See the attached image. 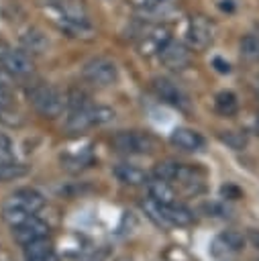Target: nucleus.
I'll use <instances>...</instances> for the list:
<instances>
[{"label": "nucleus", "mask_w": 259, "mask_h": 261, "mask_svg": "<svg viewBox=\"0 0 259 261\" xmlns=\"http://www.w3.org/2000/svg\"><path fill=\"white\" fill-rule=\"evenodd\" d=\"M53 22L71 37H84L92 33L90 16L77 0H59L51 6Z\"/></svg>", "instance_id": "f257e3e1"}, {"label": "nucleus", "mask_w": 259, "mask_h": 261, "mask_svg": "<svg viewBox=\"0 0 259 261\" xmlns=\"http://www.w3.org/2000/svg\"><path fill=\"white\" fill-rule=\"evenodd\" d=\"M29 96V102L31 106L41 114V116H47V118H55L63 112V106H65V96L53 88V86H47V84H37L33 88H29L27 92Z\"/></svg>", "instance_id": "f03ea898"}, {"label": "nucleus", "mask_w": 259, "mask_h": 261, "mask_svg": "<svg viewBox=\"0 0 259 261\" xmlns=\"http://www.w3.org/2000/svg\"><path fill=\"white\" fill-rule=\"evenodd\" d=\"M114 118V110L106 108V106H80V108H71L67 120H65V128L69 133H84L92 126H100L106 124Z\"/></svg>", "instance_id": "7ed1b4c3"}, {"label": "nucleus", "mask_w": 259, "mask_h": 261, "mask_svg": "<svg viewBox=\"0 0 259 261\" xmlns=\"http://www.w3.org/2000/svg\"><path fill=\"white\" fill-rule=\"evenodd\" d=\"M143 208L149 212L151 218H155L159 224H165V226H188L192 224L194 220V214L182 206V204H159L155 200H147L143 204Z\"/></svg>", "instance_id": "20e7f679"}, {"label": "nucleus", "mask_w": 259, "mask_h": 261, "mask_svg": "<svg viewBox=\"0 0 259 261\" xmlns=\"http://www.w3.org/2000/svg\"><path fill=\"white\" fill-rule=\"evenodd\" d=\"M112 145L120 153L131 155H147L157 149V139L145 130H120L112 137Z\"/></svg>", "instance_id": "39448f33"}, {"label": "nucleus", "mask_w": 259, "mask_h": 261, "mask_svg": "<svg viewBox=\"0 0 259 261\" xmlns=\"http://www.w3.org/2000/svg\"><path fill=\"white\" fill-rule=\"evenodd\" d=\"M82 75L98 88H110L118 82V67L108 57H92L84 63Z\"/></svg>", "instance_id": "423d86ee"}, {"label": "nucleus", "mask_w": 259, "mask_h": 261, "mask_svg": "<svg viewBox=\"0 0 259 261\" xmlns=\"http://www.w3.org/2000/svg\"><path fill=\"white\" fill-rule=\"evenodd\" d=\"M214 22L204 16V14H194L188 20V29H186V43L190 49L194 51H204L212 45L214 41Z\"/></svg>", "instance_id": "0eeeda50"}, {"label": "nucleus", "mask_w": 259, "mask_h": 261, "mask_svg": "<svg viewBox=\"0 0 259 261\" xmlns=\"http://www.w3.org/2000/svg\"><path fill=\"white\" fill-rule=\"evenodd\" d=\"M0 67L16 77H24L29 73H33V61L29 57L27 51L14 49L12 45L0 41Z\"/></svg>", "instance_id": "6e6552de"}, {"label": "nucleus", "mask_w": 259, "mask_h": 261, "mask_svg": "<svg viewBox=\"0 0 259 261\" xmlns=\"http://www.w3.org/2000/svg\"><path fill=\"white\" fill-rule=\"evenodd\" d=\"M153 90L157 94L159 100L171 104L173 108H179V110H188L190 106V98L188 94L169 77H155L153 80Z\"/></svg>", "instance_id": "1a4fd4ad"}, {"label": "nucleus", "mask_w": 259, "mask_h": 261, "mask_svg": "<svg viewBox=\"0 0 259 261\" xmlns=\"http://www.w3.org/2000/svg\"><path fill=\"white\" fill-rule=\"evenodd\" d=\"M2 206H12V208H20V210H27L31 214H37L43 206H45V198L43 194H39L37 190L33 188H20L16 192H12Z\"/></svg>", "instance_id": "9d476101"}, {"label": "nucleus", "mask_w": 259, "mask_h": 261, "mask_svg": "<svg viewBox=\"0 0 259 261\" xmlns=\"http://www.w3.org/2000/svg\"><path fill=\"white\" fill-rule=\"evenodd\" d=\"M49 232V224L43 222L41 218H37L35 214L31 218H27L24 222H20L18 226H12V239L18 243V245H27L31 241H37L41 237H47Z\"/></svg>", "instance_id": "9b49d317"}, {"label": "nucleus", "mask_w": 259, "mask_h": 261, "mask_svg": "<svg viewBox=\"0 0 259 261\" xmlns=\"http://www.w3.org/2000/svg\"><path fill=\"white\" fill-rule=\"evenodd\" d=\"M159 59L169 69H184L190 63V51H188V47L184 43L169 39L163 45V49L159 51Z\"/></svg>", "instance_id": "f8f14e48"}, {"label": "nucleus", "mask_w": 259, "mask_h": 261, "mask_svg": "<svg viewBox=\"0 0 259 261\" xmlns=\"http://www.w3.org/2000/svg\"><path fill=\"white\" fill-rule=\"evenodd\" d=\"M169 39H171V37H169V31H167L165 27H161V24L151 27L149 31L143 33V37H141V41H139V51H141L143 55H153V53L159 55V51L163 49V45H165Z\"/></svg>", "instance_id": "ddd939ff"}, {"label": "nucleus", "mask_w": 259, "mask_h": 261, "mask_svg": "<svg viewBox=\"0 0 259 261\" xmlns=\"http://www.w3.org/2000/svg\"><path fill=\"white\" fill-rule=\"evenodd\" d=\"M245 243H247V239L241 232H237V230H224V232H220L214 239V243H212V255L220 257V255L237 253V251H241L245 247Z\"/></svg>", "instance_id": "4468645a"}, {"label": "nucleus", "mask_w": 259, "mask_h": 261, "mask_svg": "<svg viewBox=\"0 0 259 261\" xmlns=\"http://www.w3.org/2000/svg\"><path fill=\"white\" fill-rule=\"evenodd\" d=\"M171 143L177 149H184V151H200L204 147L202 135L192 130V128H186V126H179L171 133Z\"/></svg>", "instance_id": "2eb2a0df"}, {"label": "nucleus", "mask_w": 259, "mask_h": 261, "mask_svg": "<svg viewBox=\"0 0 259 261\" xmlns=\"http://www.w3.org/2000/svg\"><path fill=\"white\" fill-rule=\"evenodd\" d=\"M20 45H22V49L27 51V53H31V55H41V53H45L47 51V47H49V39H47V35L41 31V29H29L27 33H22L20 35Z\"/></svg>", "instance_id": "dca6fc26"}, {"label": "nucleus", "mask_w": 259, "mask_h": 261, "mask_svg": "<svg viewBox=\"0 0 259 261\" xmlns=\"http://www.w3.org/2000/svg\"><path fill=\"white\" fill-rule=\"evenodd\" d=\"M114 175L118 181H122L126 186H145L149 181V175L141 167L131 165V163H118L114 167Z\"/></svg>", "instance_id": "f3484780"}, {"label": "nucleus", "mask_w": 259, "mask_h": 261, "mask_svg": "<svg viewBox=\"0 0 259 261\" xmlns=\"http://www.w3.org/2000/svg\"><path fill=\"white\" fill-rule=\"evenodd\" d=\"M149 188V198L159 202V204H173L175 202V192L171 188V184L167 179H159L155 177L153 181H147Z\"/></svg>", "instance_id": "a211bd4d"}, {"label": "nucleus", "mask_w": 259, "mask_h": 261, "mask_svg": "<svg viewBox=\"0 0 259 261\" xmlns=\"http://www.w3.org/2000/svg\"><path fill=\"white\" fill-rule=\"evenodd\" d=\"M214 106L222 116H232L237 112V108H239V100H237V96L232 92H220L214 98Z\"/></svg>", "instance_id": "6ab92c4d"}, {"label": "nucleus", "mask_w": 259, "mask_h": 261, "mask_svg": "<svg viewBox=\"0 0 259 261\" xmlns=\"http://www.w3.org/2000/svg\"><path fill=\"white\" fill-rule=\"evenodd\" d=\"M53 251V243L47 239V237H41L37 241H31L22 247V255L24 259H33V257H41V255H47Z\"/></svg>", "instance_id": "aec40b11"}, {"label": "nucleus", "mask_w": 259, "mask_h": 261, "mask_svg": "<svg viewBox=\"0 0 259 261\" xmlns=\"http://www.w3.org/2000/svg\"><path fill=\"white\" fill-rule=\"evenodd\" d=\"M27 173V167L18 161H0V181H12Z\"/></svg>", "instance_id": "412c9836"}, {"label": "nucleus", "mask_w": 259, "mask_h": 261, "mask_svg": "<svg viewBox=\"0 0 259 261\" xmlns=\"http://www.w3.org/2000/svg\"><path fill=\"white\" fill-rule=\"evenodd\" d=\"M33 214L27 212V210H20V208H12V206H2V218L4 222L12 228V226H18L20 222H24L27 218H31Z\"/></svg>", "instance_id": "4be33fe9"}, {"label": "nucleus", "mask_w": 259, "mask_h": 261, "mask_svg": "<svg viewBox=\"0 0 259 261\" xmlns=\"http://www.w3.org/2000/svg\"><path fill=\"white\" fill-rule=\"evenodd\" d=\"M0 161H16V151L14 143L8 135L0 133Z\"/></svg>", "instance_id": "5701e85b"}, {"label": "nucleus", "mask_w": 259, "mask_h": 261, "mask_svg": "<svg viewBox=\"0 0 259 261\" xmlns=\"http://www.w3.org/2000/svg\"><path fill=\"white\" fill-rule=\"evenodd\" d=\"M220 141L226 143L230 149H237V151L247 145V137L241 135V133H235V130H226V135L222 133V135H220Z\"/></svg>", "instance_id": "b1692460"}, {"label": "nucleus", "mask_w": 259, "mask_h": 261, "mask_svg": "<svg viewBox=\"0 0 259 261\" xmlns=\"http://www.w3.org/2000/svg\"><path fill=\"white\" fill-rule=\"evenodd\" d=\"M241 53L247 55V57H259V39L253 37V35L245 37L243 43H241Z\"/></svg>", "instance_id": "393cba45"}, {"label": "nucleus", "mask_w": 259, "mask_h": 261, "mask_svg": "<svg viewBox=\"0 0 259 261\" xmlns=\"http://www.w3.org/2000/svg\"><path fill=\"white\" fill-rule=\"evenodd\" d=\"M206 210H208V216H218V218H226L228 216V208H222L220 204H208Z\"/></svg>", "instance_id": "a878e982"}, {"label": "nucleus", "mask_w": 259, "mask_h": 261, "mask_svg": "<svg viewBox=\"0 0 259 261\" xmlns=\"http://www.w3.org/2000/svg\"><path fill=\"white\" fill-rule=\"evenodd\" d=\"M10 104H12V96L8 88H0V110H6Z\"/></svg>", "instance_id": "bb28decb"}, {"label": "nucleus", "mask_w": 259, "mask_h": 261, "mask_svg": "<svg viewBox=\"0 0 259 261\" xmlns=\"http://www.w3.org/2000/svg\"><path fill=\"white\" fill-rule=\"evenodd\" d=\"M24 261H59V257H57V253H55V251H51V253H47V255L33 257V259H24Z\"/></svg>", "instance_id": "cd10ccee"}, {"label": "nucleus", "mask_w": 259, "mask_h": 261, "mask_svg": "<svg viewBox=\"0 0 259 261\" xmlns=\"http://www.w3.org/2000/svg\"><path fill=\"white\" fill-rule=\"evenodd\" d=\"M247 241L259 251V230H249V232H247Z\"/></svg>", "instance_id": "c85d7f7f"}, {"label": "nucleus", "mask_w": 259, "mask_h": 261, "mask_svg": "<svg viewBox=\"0 0 259 261\" xmlns=\"http://www.w3.org/2000/svg\"><path fill=\"white\" fill-rule=\"evenodd\" d=\"M214 65H216V69H218L220 73H228V71H230L228 63H224V61H222L220 57H216V59H214Z\"/></svg>", "instance_id": "c756f323"}, {"label": "nucleus", "mask_w": 259, "mask_h": 261, "mask_svg": "<svg viewBox=\"0 0 259 261\" xmlns=\"http://www.w3.org/2000/svg\"><path fill=\"white\" fill-rule=\"evenodd\" d=\"M8 84H10V73H6L0 67V88H8Z\"/></svg>", "instance_id": "7c9ffc66"}, {"label": "nucleus", "mask_w": 259, "mask_h": 261, "mask_svg": "<svg viewBox=\"0 0 259 261\" xmlns=\"http://www.w3.org/2000/svg\"><path fill=\"white\" fill-rule=\"evenodd\" d=\"M163 2H167V0H149L151 6H159V4H163Z\"/></svg>", "instance_id": "2f4dec72"}]
</instances>
